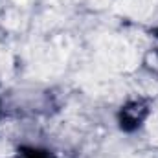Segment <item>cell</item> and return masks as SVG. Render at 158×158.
<instances>
[{
    "label": "cell",
    "mask_w": 158,
    "mask_h": 158,
    "mask_svg": "<svg viewBox=\"0 0 158 158\" xmlns=\"http://www.w3.org/2000/svg\"><path fill=\"white\" fill-rule=\"evenodd\" d=\"M90 2H92L96 7H103V6H107V2H109V0H90Z\"/></svg>",
    "instance_id": "obj_5"
},
{
    "label": "cell",
    "mask_w": 158,
    "mask_h": 158,
    "mask_svg": "<svg viewBox=\"0 0 158 158\" xmlns=\"http://www.w3.org/2000/svg\"><path fill=\"white\" fill-rule=\"evenodd\" d=\"M155 4H156V0H121L118 4V9L127 15L143 19L153 11Z\"/></svg>",
    "instance_id": "obj_3"
},
{
    "label": "cell",
    "mask_w": 158,
    "mask_h": 158,
    "mask_svg": "<svg viewBox=\"0 0 158 158\" xmlns=\"http://www.w3.org/2000/svg\"><path fill=\"white\" fill-rule=\"evenodd\" d=\"M13 2H15L17 6H26V2H28V0H13Z\"/></svg>",
    "instance_id": "obj_6"
},
{
    "label": "cell",
    "mask_w": 158,
    "mask_h": 158,
    "mask_svg": "<svg viewBox=\"0 0 158 158\" xmlns=\"http://www.w3.org/2000/svg\"><path fill=\"white\" fill-rule=\"evenodd\" d=\"M147 131H149L151 142H153L155 145H158V112L149 118V121H147Z\"/></svg>",
    "instance_id": "obj_4"
},
{
    "label": "cell",
    "mask_w": 158,
    "mask_h": 158,
    "mask_svg": "<svg viewBox=\"0 0 158 158\" xmlns=\"http://www.w3.org/2000/svg\"><path fill=\"white\" fill-rule=\"evenodd\" d=\"M53 2H59V0H53Z\"/></svg>",
    "instance_id": "obj_7"
},
{
    "label": "cell",
    "mask_w": 158,
    "mask_h": 158,
    "mask_svg": "<svg viewBox=\"0 0 158 158\" xmlns=\"http://www.w3.org/2000/svg\"><path fill=\"white\" fill-rule=\"evenodd\" d=\"M98 55L99 61L116 72H132L138 66V52L121 37L105 35L98 40Z\"/></svg>",
    "instance_id": "obj_1"
},
{
    "label": "cell",
    "mask_w": 158,
    "mask_h": 158,
    "mask_svg": "<svg viewBox=\"0 0 158 158\" xmlns=\"http://www.w3.org/2000/svg\"><path fill=\"white\" fill-rule=\"evenodd\" d=\"M83 88H86L90 94L96 96H103V98H119L123 94L121 86L116 79H110L107 76H99V74H90V76H83L79 79Z\"/></svg>",
    "instance_id": "obj_2"
}]
</instances>
